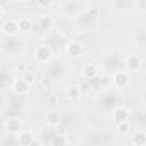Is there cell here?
Segmentation results:
<instances>
[{
    "instance_id": "5bb4252c",
    "label": "cell",
    "mask_w": 146,
    "mask_h": 146,
    "mask_svg": "<svg viewBox=\"0 0 146 146\" xmlns=\"http://www.w3.org/2000/svg\"><path fill=\"white\" fill-rule=\"evenodd\" d=\"M110 80H112V87L122 90V88H126V87L129 85V72H126V70H117V72H114L110 75Z\"/></svg>"
},
{
    "instance_id": "7a4b0ae2",
    "label": "cell",
    "mask_w": 146,
    "mask_h": 146,
    "mask_svg": "<svg viewBox=\"0 0 146 146\" xmlns=\"http://www.w3.org/2000/svg\"><path fill=\"white\" fill-rule=\"evenodd\" d=\"M10 90L14 92V95H17V97H27V95H31V92H33V85L24 78V76H14L12 78V82H10Z\"/></svg>"
},
{
    "instance_id": "7c38bea8",
    "label": "cell",
    "mask_w": 146,
    "mask_h": 146,
    "mask_svg": "<svg viewBox=\"0 0 146 146\" xmlns=\"http://www.w3.org/2000/svg\"><path fill=\"white\" fill-rule=\"evenodd\" d=\"M2 34L5 37H17L21 34L19 31V21L17 19H5L2 22Z\"/></svg>"
},
{
    "instance_id": "8fae6325",
    "label": "cell",
    "mask_w": 146,
    "mask_h": 146,
    "mask_svg": "<svg viewBox=\"0 0 146 146\" xmlns=\"http://www.w3.org/2000/svg\"><path fill=\"white\" fill-rule=\"evenodd\" d=\"M36 26H37V29H39L41 34L49 36V34L53 33V29H54V19H53L49 14H42V15L37 17V24Z\"/></svg>"
},
{
    "instance_id": "ac0fdd59",
    "label": "cell",
    "mask_w": 146,
    "mask_h": 146,
    "mask_svg": "<svg viewBox=\"0 0 146 146\" xmlns=\"http://www.w3.org/2000/svg\"><path fill=\"white\" fill-rule=\"evenodd\" d=\"M112 119H114V122L117 124V122H124V121H127L129 119V109L126 107V106H117V107H114L112 109Z\"/></svg>"
},
{
    "instance_id": "d6a6232c",
    "label": "cell",
    "mask_w": 146,
    "mask_h": 146,
    "mask_svg": "<svg viewBox=\"0 0 146 146\" xmlns=\"http://www.w3.org/2000/svg\"><path fill=\"white\" fill-rule=\"evenodd\" d=\"M19 2H27V0H19Z\"/></svg>"
},
{
    "instance_id": "e0dca14e",
    "label": "cell",
    "mask_w": 146,
    "mask_h": 146,
    "mask_svg": "<svg viewBox=\"0 0 146 146\" xmlns=\"http://www.w3.org/2000/svg\"><path fill=\"white\" fill-rule=\"evenodd\" d=\"M65 95L68 100L72 102H78L83 95H82V90H80V83H70L66 88H65Z\"/></svg>"
},
{
    "instance_id": "484cf974",
    "label": "cell",
    "mask_w": 146,
    "mask_h": 146,
    "mask_svg": "<svg viewBox=\"0 0 146 146\" xmlns=\"http://www.w3.org/2000/svg\"><path fill=\"white\" fill-rule=\"evenodd\" d=\"M37 82H39V85H41V87H46V88H49V87L54 83V82L51 80V76H49V75H46V73H41V75H39V78H37Z\"/></svg>"
},
{
    "instance_id": "6da1fadb",
    "label": "cell",
    "mask_w": 146,
    "mask_h": 146,
    "mask_svg": "<svg viewBox=\"0 0 146 146\" xmlns=\"http://www.w3.org/2000/svg\"><path fill=\"white\" fill-rule=\"evenodd\" d=\"M99 19H100V9L97 7V5H90V7H87L80 15H76V24L83 29V31H88V29H94L95 26H97V22H99Z\"/></svg>"
},
{
    "instance_id": "4dcf8cb0",
    "label": "cell",
    "mask_w": 146,
    "mask_h": 146,
    "mask_svg": "<svg viewBox=\"0 0 146 146\" xmlns=\"http://www.w3.org/2000/svg\"><path fill=\"white\" fill-rule=\"evenodd\" d=\"M0 21H5V9L0 5Z\"/></svg>"
},
{
    "instance_id": "ba28073f",
    "label": "cell",
    "mask_w": 146,
    "mask_h": 146,
    "mask_svg": "<svg viewBox=\"0 0 146 146\" xmlns=\"http://www.w3.org/2000/svg\"><path fill=\"white\" fill-rule=\"evenodd\" d=\"M24 48V42L19 41L17 37H5L0 41V51L7 53V54H17L21 49Z\"/></svg>"
},
{
    "instance_id": "1f68e13d",
    "label": "cell",
    "mask_w": 146,
    "mask_h": 146,
    "mask_svg": "<svg viewBox=\"0 0 146 146\" xmlns=\"http://www.w3.org/2000/svg\"><path fill=\"white\" fill-rule=\"evenodd\" d=\"M29 146H42V143H41V141H36V139H34V141H33V143H31Z\"/></svg>"
},
{
    "instance_id": "cb8c5ba5",
    "label": "cell",
    "mask_w": 146,
    "mask_h": 146,
    "mask_svg": "<svg viewBox=\"0 0 146 146\" xmlns=\"http://www.w3.org/2000/svg\"><path fill=\"white\" fill-rule=\"evenodd\" d=\"M115 133H117V136H129L131 134V124H129V121L117 122L115 124Z\"/></svg>"
},
{
    "instance_id": "277c9868",
    "label": "cell",
    "mask_w": 146,
    "mask_h": 146,
    "mask_svg": "<svg viewBox=\"0 0 146 146\" xmlns=\"http://www.w3.org/2000/svg\"><path fill=\"white\" fill-rule=\"evenodd\" d=\"M46 75H49L53 82H65L68 76V70H66L65 63H61V61H49Z\"/></svg>"
},
{
    "instance_id": "7402d4cb",
    "label": "cell",
    "mask_w": 146,
    "mask_h": 146,
    "mask_svg": "<svg viewBox=\"0 0 146 146\" xmlns=\"http://www.w3.org/2000/svg\"><path fill=\"white\" fill-rule=\"evenodd\" d=\"M131 145L133 146H146V131L139 129L133 134L131 138Z\"/></svg>"
},
{
    "instance_id": "2e32d148",
    "label": "cell",
    "mask_w": 146,
    "mask_h": 146,
    "mask_svg": "<svg viewBox=\"0 0 146 146\" xmlns=\"http://www.w3.org/2000/svg\"><path fill=\"white\" fill-rule=\"evenodd\" d=\"M134 5V0H112V10L115 14H127Z\"/></svg>"
},
{
    "instance_id": "ffe728a7",
    "label": "cell",
    "mask_w": 146,
    "mask_h": 146,
    "mask_svg": "<svg viewBox=\"0 0 146 146\" xmlns=\"http://www.w3.org/2000/svg\"><path fill=\"white\" fill-rule=\"evenodd\" d=\"M34 133L29 131V129H22L19 134H17V141H19V146H29L33 141H34Z\"/></svg>"
},
{
    "instance_id": "9a60e30c",
    "label": "cell",
    "mask_w": 146,
    "mask_h": 146,
    "mask_svg": "<svg viewBox=\"0 0 146 146\" xmlns=\"http://www.w3.org/2000/svg\"><path fill=\"white\" fill-rule=\"evenodd\" d=\"M61 121H63V115H61L60 109L58 110H48V112L44 114V122H46V126L51 127V129L58 127V126L61 124Z\"/></svg>"
},
{
    "instance_id": "603a6c76",
    "label": "cell",
    "mask_w": 146,
    "mask_h": 146,
    "mask_svg": "<svg viewBox=\"0 0 146 146\" xmlns=\"http://www.w3.org/2000/svg\"><path fill=\"white\" fill-rule=\"evenodd\" d=\"M46 109L48 110H58L60 109V97L56 94H49L46 97Z\"/></svg>"
},
{
    "instance_id": "d6986e66",
    "label": "cell",
    "mask_w": 146,
    "mask_h": 146,
    "mask_svg": "<svg viewBox=\"0 0 146 146\" xmlns=\"http://www.w3.org/2000/svg\"><path fill=\"white\" fill-rule=\"evenodd\" d=\"M17 21H19V31H21V34H29L36 27V24H34V21L31 17H21Z\"/></svg>"
},
{
    "instance_id": "44dd1931",
    "label": "cell",
    "mask_w": 146,
    "mask_h": 146,
    "mask_svg": "<svg viewBox=\"0 0 146 146\" xmlns=\"http://www.w3.org/2000/svg\"><path fill=\"white\" fill-rule=\"evenodd\" d=\"M133 42L138 48H146V29H138L133 34Z\"/></svg>"
},
{
    "instance_id": "f1b7e54d",
    "label": "cell",
    "mask_w": 146,
    "mask_h": 146,
    "mask_svg": "<svg viewBox=\"0 0 146 146\" xmlns=\"http://www.w3.org/2000/svg\"><path fill=\"white\" fill-rule=\"evenodd\" d=\"M80 90H82V95H85V94L90 92V85L88 83H80Z\"/></svg>"
},
{
    "instance_id": "f546056e",
    "label": "cell",
    "mask_w": 146,
    "mask_h": 146,
    "mask_svg": "<svg viewBox=\"0 0 146 146\" xmlns=\"http://www.w3.org/2000/svg\"><path fill=\"white\" fill-rule=\"evenodd\" d=\"M138 3V7L139 9H143V10H146V0H134V5Z\"/></svg>"
},
{
    "instance_id": "5b68a950",
    "label": "cell",
    "mask_w": 146,
    "mask_h": 146,
    "mask_svg": "<svg viewBox=\"0 0 146 146\" xmlns=\"http://www.w3.org/2000/svg\"><path fill=\"white\" fill-rule=\"evenodd\" d=\"M34 60L39 61V63H49L53 61V56H54V49L48 44V42H39L34 46Z\"/></svg>"
},
{
    "instance_id": "4fadbf2b",
    "label": "cell",
    "mask_w": 146,
    "mask_h": 146,
    "mask_svg": "<svg viewBox=\"0 0 146 146\" xmlns=\"http://www.w3.org/2000/svg\"><path fill=\"white\" fill-rule=\"evenodd\" d=\"M119 106V97L117 95H114V94H110V92H104L102 95H99V107H102L104 110H110L114 107H117Z\"/></svg>"
},
{
    "instance_id": "83f0119b",
    "label": "cell",
    "mask_w": 146,
    "mask_h": 146,
    "mask_svg": "<svg viewBox=\"0 0 146 146\" xmlns=\"http://www.w3.org/2000/svg\"><path fill=\"white\" fill-rule=\"evenodd\" d=\"M22 76H24L31 85H33V82H34V78H36V76H34V72H29V70H26V73H24Z\"/></svg>"
},
{
    "instance_id": "30bf717a",
    "label": "cell",
    "mask_w": 146,
    "mask_h": 146,
    "mask_svg": "<svg viewBox=\"0 0 146 146\" xmlns=\"http://www.w3.org/2000/svg\"><path fill=\"white\" fill-rule=\"evenodd\" d=\"M82 75L87 80H95L100 76V61L97 60H88L82 66Z\"/></svg>"
},
{
    "instance_id": "4316f807",
    "label": "cell",
    "mask_w": 146,
    "mask_h": 146,
    "mask_svg": "<svg viewBox=\"0 0 146 146\" xmlns=\"http://www.w3.org/2000/svg\"><path fill=\"white\" fill-rule=\"evenodd\" d=\"M36 5L41 9H51L54 5V0H36Z\"/></svg>"
},
{
    "instance_id": "d4e9b609",
    "label": "cell",
    "mask_w": 146,
    "mask_h": 146,
    "mask_svg": "<svg viewBox=\"0 0 146 146\" xmlns=\"http://www.w3.org/2000/svg\"><path fill=\"white\" fill-rule=\"evenodd\" d=\"M68 145H70V141H68L66 134H56L49 143V146H68Z\"/></svg>"
},
{
    "instance_id": "9c48e42d",
    "label": "cell",
    "mask_w": 146,
    "mask_h": 146,
    "mask_svg": "<svg viewBox=\"0 0 146 146\" xmlns=\"http://www.w3.org/2000/svg\"><path fill=\"white\" fill-rule=\"evenodd\" d=\"M143 65H145V60H143V56H141V54L131 53V54L124 56V68H126V72H129V73L141 72Z\"/></svg>"
},
{
    "instance_id": "3957f363",
    "label": "cell",
    "mask_w": 146,
    "mask_h": 146,
    "mask_svg": "<svg viewBox=\"0 0 146 146\" xmlns=\"http://www.w3.org/2000/svg\"><path fill=\"white\" fill-rule=\"evenodd\" d=\"M2 127H3V131L7 134H12V136H17L22 129H26L24 127V119L21 115H9V117H5L3 122H2Z\"/></svg>"
},
{
    "instance_id": "52a82bcc",
    "label": "cell",
    "mask_w": 146,
    "mask_h": 146,
    "mask_svg": "<svg viewBox=\"0 0 146 146\" xmlns=\"http://www.w3.org/2000/svg\"><path fill=\"white\" fill-rule=\"evenodd\" d=\"M65 53H66L70 58H73V60H80V58L85 56L87 48H85V44H83L82 41H78V39H68V42L65 44Z\"/></svg>"
},
{
    "instance_id": "8992f818",
    "label": "cell",
    "mask_w": 146,
    "mask_h": 146,
    "mask_svg": "<svg viewBox=\"0 0 146 146\" xmlns=\"http://www.w3.org/2000/svg\"><path fill=\"white\" fill-rule=\"evenodd\" d=\"M61 14L68 15V17H76L85 10V2L83 0H65L60 5Z\"/></svg>"
}]
</instances>
